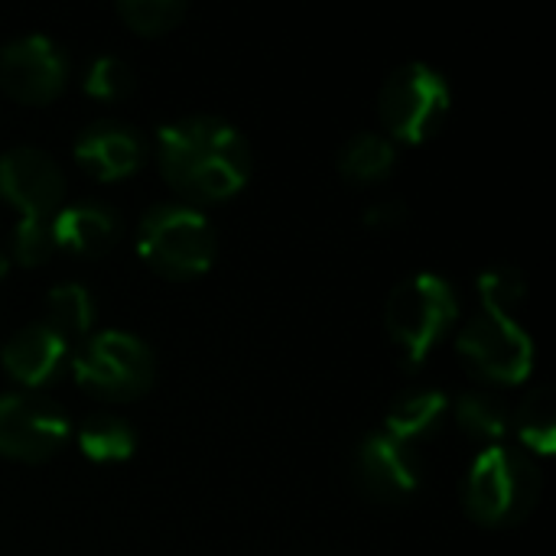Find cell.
<instances>
[{"instance_id": "obj_1", "label": "cell", "mask_w": 556, "mask_h": 556, "mask_svg": "<svg viewBox=\"0 0 556 556\" xmlns=\"http://www.w3.org/2000/svg\"><path fill=\"white\" fill-rule=\"evenodd\" d=\"M156 160L166 182L192 202H225L251 179V143L222 117H182L156 134Z\"/></svg>"}, {"instance_id": "obj_2", "label": "cell", "mask_w": 556, "mask_h": 556, "mask_svg": "<svg viewBox=\"0 0 556 556\" xmlns=\"http://www.w3.org/2000/svg\"><path fill=\"white\" fill-rule=\"evenodd\" d=\"M544 479L531 456L515 446H485L466 476L463 505L482 528L521 525L541 502Z\"/></svg>"}, {"instance_id": "obj_3", "label": "cell", "mask_w": 556, "mask_h": 556, "mask_svg": "<svg viewBox=\"0 0 556 556\" xmlns=\"http://www.w3.org/2000/svg\"><path fill=\"white\" fill-rule=\"evenodd\" d=\"M137 251L160 277L195 280L215 264L218 238L212 222L199 208L163 202L140 218Z\"/></svg>"}, {"instance_id": "obj_4", "label": "cell", "mask_w": 556, "mask_h": 556, "mask_svg": "<svg viewBox=\"0 0 556 556\" xmlns=\"http://www.w3.org/2000/svg\"><path fill=\"white\" fill-rule=\"evenodd\" d=\"M459 316L456 290L440 274H414L401 280L384 306V326L407 368H417L453 329Z\"/></svg>"}, {"instance_id": "obj_5", "label": "cell", "mask_w": 556, "mask_h": 556, "mask_svg": "<svg viewBox=\"0 0 556 556\" xmlns=\"http://www.w3.org/2000/svg\"><path fill=\"white\" fill-rule=\"evenodd\" d=\"M68 368L88 394L114 404L143 397L156 381V358L150 345L121 329L98 332L81 342Z\"/></svg>"}, {"instance_id": "obj_6", "label": "cell", "mask_w": 556, "mask_h": 556, "mask_svg": "<svg viewBox=\"0 0 556 556\" xmlns=\"http://www.w3.org/2000/svg\"><path fill=\"white\" fill-rule=\"evenodd\" d=\"M453 104L450 81L427 62H407L388 75L378 94L381 124L404 143L430 140Z\"/></svg>"}, {"instance_id": "obj_7", "label": "cell", "mask_w": 556, "mask_h": 556, "mask_svg": "<svg viewBox=\"0 0 556 556\" xmlns=\"http://www.w3.org/2000/svg\"><path fill=\"white\" fill-rule=\"evenodd\" d=\"M459 362L489 384H521L534 368L531 336L508 316L479 313L456 339Z\"/></svg>"}, {"instance_id": "obj_8", "label": "cell", "mask_w": 556, "mask_h": 556, "mask_svg": "<svg viewBox=\"0 0 556 556\" xmlns=\"http://www.w3.org/2000/svg\"><path fill=\"white\" fill-rule=\"evenodd\" d=\"M68 440L65 410L36 391L0 397V456L16 463H46Z\"/></svg>"}, {"instance_id": "obj_9", "label": "cell", "mask_w": 556, "mask_h": 556, "mask_svg": "<svg viewBox=\"0 0 556 556\" xmlns=\"http://www.w3.org/2000/svg\"><path fill=\"white\" fill-rule=\"evenodd\" d=\"M68 81L65 49L39 33L20 36L0 49V85L20 104H49Z\"/></svg>"}, {"instance_id": "obj_10", "label": "cell", "mask_w": 556, "mask_h": 556, "mask_svg": "<svg viewBox=\"0 0 556 556\" xmlns=\"http://www.w3.org/2000/svg\"><path fill=\"white\" fill-rule=\"evenodd\" d=\"M0 195L20 212V222H52L65 199L62 166L36 147L0 153Z\"/></svg>"}, {"instance_id": "obj_11", "label": "cell", "mask_w": 556, "mask_h": 556, "mask_svg": "<svg viewBox=\"0 0 556 556\" xmlns=\"http://www.w3.org/2000/svg\"><path fill=\"white\" fill-rule=\"evenodd\" d=\"M352 466H355L352 472L358 489L378 505H401L414 498L424 485L417 450L388 433L365 437L355 450Z\"/></svg>"}, {"instance_id": "obj_12", "label": "cell", "mask_w": 556, "mask_h": 556, "mask_svg": "<svg viewBox=\"0 0 556 556\" xmlns=\"http://www.w3.org/2000/svg\"><path fill=\"white\" fill-rule=\"evenodd\" d=\"M68 362H72L68 342L42 323H29L16 329L0 349L3 371L29 391L55 384L68 368Z\"/></svg>"}, {"instance_id": "obj_13", "label": "cell", "mask_w": 556, "mask_h": 556, "mask_svg": "<svg viewBox=\"0 0 556 556\" xmlns=\"http://www.w3.org/2000/svg\"><path fill=\"white\" fill-rule=\"evenodd\" d=\"M75 160L101 182L127 179L143 163V140L124 121H94L75 137Z\"/></svg>"}, {"instance_id": "obj_14", "label": "cell", "mask_w": 556, "mask_h": 556, "mask_svg": "<svg viewBox=\"0 0 556 556\" xmlns=\"http://www.w3.org/2000/svg\"><path fill=\"white\" fill-rule=\"evenodd\" d=\"M55 251H68L75 257H98L111 251L121 238V218L104 202H75L52 218Z\"/></svg>"}, {"instance_id": "obj_15", "label": "cell", "mask_w": 556, "mask_h": 556, "mask_svg": "<svg viewBox=\"0 0 556 556\" xmlns=\"http://www.w3.org/2000/svg\"><path fill=\"white\" fill-rule=\"evenodd\" d=\"M446 414H450V397L437 388H417V391H407L401 394L388 414H384V430L388 437L414 446L420 440H430L440 433V427L446 424Z\"/></svg>"}, {"instance_id": "obj_16", "label": "cell", "mask_w": 556, "mask_h": 556, "mask_svg": "<svg viewBox=\"0 0 556 556\" xmlns=\"http://www.w3.org/2000/svg\"><path fill=\"white\" fill-rule=\"evenodd\" d=\"M339 173L349 179V182H358V186H371V182H381L394 173L397 166V150L394 143L384 137V134H375V130H362L355 137H349L342 147H339Z\"/></svg>"}, {"instance_id": "obj_17", "label": "cell", "mask_w": 556, "mask_h": 556, "mask_svg": "<svg viewBox=\"0 0 556 556\" xmlns=\"http://www.w3.org/2000/svg\"><path fill=\"white\" fill-rule=\"evenodd\" d=\"M450 407L456 414L459 430L469 440L485 443V446H498L505 440L508 427H511L508 404L502 397H495V394H485V391H466Z\"/></svg>"}, {"instance_id": "obj_18", "label": "cell", "mask_w": 556, "mask_h": 556, "mask_svg": "<svg viewBox=\"0 0 556 556\" xmlns=\"http://www.w3.org/2000/svg\"><path fill=\"white\" fill-rule=\"evenodd\" d=\"M94 323V296L81 283H55L42 300V326L55 336L81 339Z\"/></svg>"}, {"instance_id": "obj_19", "label": "cell", "mask_w": 556, "mask_h": 556, "mask_svg": "<svg viewBox=\"0 0 556 556\" xmlns=\"http://www.w3.org/2000/svg\"><path fill=\"white\" fill-rule=\"evenodd\" d=\"M78 450L94 463H124L137 450V433L114 414H91L78 427Z\"/></svg>"}, {"instance_id": "obj_20", "label": "cell", "mask_w": 556, "mask_h": 556, "mask_svg": "<svg viewBox=\"0 0 556 556\" xmlns=\"http://www.w3.org/2000/svg\"><path fill=\"white\" fill-rule=\"evenodd\" d=\"M515 430L521 437V443L531 450V453H554L556 443V407H554V391L551 388H534L518 414H515Z\"/></svg>"}, {"instance_id": "obj_21", "label": "cell", "mask_w": 556, "mask_h": 556, "mask_svg": "<svg viewBox=\"0 0 556 556\" xmlns=\"http://www.w3.org/2000/svg\"><path fill=\"white\" fill-rule=\"evenodd\" d=\"M189 7L182 0H121L117 16L140 36H163L186 20Z\"/></svg>"}, {"instance_id": "obj_22", "label": "cell", "mask_w": 556, "mask_h": 556, "mask_svg": "<svg viewBox=\"0 0 556 556\" xmlns=\"http://www.w3.org/2000/svg\"><path fill=\"white\" fill-rule=\"evenodd\" d=\"M81 88L98 101H121L134 91V72L121 55L104 52L88 62Z\"/></svg>"}, {"instance_id": "obj_23", "label": "cell", "mask_w": 556, "mask_h": 556, "mask_svg": "<svg viewBox=\"0 0 556 556\" xmlns=\"http://www.w3.org/2000/svg\"><path fill=\"white\" fill-rule=\"evenodd\" d=\"M525 277L515 267H489L479 277V296L485 303V313L515 319V309L525 303Z\"/></svg>"}, {"instance_id": "obj_24", "label": "cell", "mask_w": 556, "mask_h": 556, "mask_svg": "<svg viewBox=\"0 0 556 556\" xmlns=\"http://www.w3.org/2000/svg\"><path fill=\"white\" fill-rule=\"evenodd\" d=\"M55 254L52 222H16L13 231V257L23 267H36Z\"/></svg>"}, {"instance_id": "obj_25", "label": "cell", "mask_w": 556, "mask_h": 556, "mask_svg": "<svg viewBox=\"0 0 556 556\" xmlns=\"http://www.w3.org/2000/svg\"><path fill=\"white\" fill-rule=\"evenodd\" d=\"M404 218H407L404 202H381V205H371L365 212V225L375 231H394L397 225H404Z\"/></svg>"}, {"instance_id": "obj_26", "label": "cell", "mask_w": 556, "mask_h": 556, "mask_svg": "<svg viewBox=\"0 0 556 556\" xmlns=\"http://www.w3.org/2000/svg\"><path fill=\"white\" fill-rule=\"evenodd\" d=\"M7 270H10V257H7V254L0 251V280L7 277Z\"/></svg>"}]
</instances>
